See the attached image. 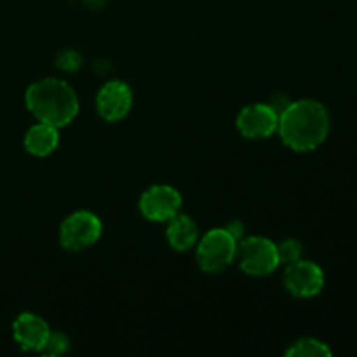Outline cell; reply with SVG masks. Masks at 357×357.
Wrapping results in <instances>:
<instances>
[{
	"mask_svg": "<svg viewBox=\"0 0 357 357\" xmlns=\"http://www.w3.org/2000/svg\"><path fill=\"white\" fill-rule=\"evenodd\" d=\"M286 356L289 357H328L331 356L330 347L316 338H302L295 342L291 347L286 351Z\"/></svg>",
	"mask_w": 357,
	"mask_h": 357,
	"instance_id": "13",
	"label": "cell"
},
{
	"mask_svg": "<svg viewBox=\"0 0 357 357\" xmlns=\"http://www.w3.org/2000/svg\"><path fill=\"white\" fill-rule=\"evenodd\" d=\"M59 143L58 128L45 122H38L24 136V149L35 157H45L56 150Z\"/></svg>",
	"mask_w": 357,
	"mask_h": 357,
	"instance_id": "11",
	"label": "cell"
},
{
	"mask_svg": "<svg viewBox=\"0 0 357 357\" xmlns=\"http://www.w3.org/2000/svg\"><path fill=\"white\" fill-rule=\"evenodd\" d=\"M42 351L49 356H61L68 351V338L63 333H49L47 342H45Z\"/></svg>",
	"mask_w": 357,
	"mask_h": 357,
	"instance_id": "16",
	"label": "cell"
},
{
	"mask_svg": "<svg viewBox=\"0 0 357 357\" xmlns=\"http://www.w3.org/2000/svg\"><path fill=\"white\" fill-rule=\"evenodd\" d=\"M26 107L40 122L54 128L70 124L79 114L77 94L65 80L42 79L26 91Z\"/></svg>",
	"mask_w": 357,
	"mask_h": 357,
	"instance_id": "2",
	"label": "cell"
},
{
	"mask_svg": "<svg viewBox=\"0 0 357 357\" xmlns=\"http://www.w3.org/2000/svg\"><path fill=\"white\" fill-rule=\"evenodd\" d=\"M101 222L94 213L75 211L61 223L59 239L65 250L80 251L93 246L101 236Z\"/></svg>",
	"mask_w": 357,
	"mask_h": 357,
	"instance_id": "5",
	"label": "cell"
},
{
	"mask_svg": "<svg viewBox=\"0 0 357 357\" xmlns=\"http://www.w3.org/2000/svg\"><path fill=\"white\" fill-rule=\"evenodd\" d=\"M279 115L271 105H248L237 115V129L244 138L264 139L278 131Z\"/></svg>",
	"mask_w": 357,
	"mask_h": 357,
	"instance_id": "7",
	"label": "cell"
},
{
	"mask_svg": "<svg viewBox=\"0 0 357 357\" xmlns=\"http://www.w3.org/2000/svg\"><path fill=\"white\" fill-rule=\"evenodd\" d=\"M241 268L255 278L272 274L279 267L278 246L267 237H248L237 243Z\"/></svg>",
	"mask_w": 357,
	"mask_h": 357,
	"instance_id": "4",
	"label": "cell"
},
{
	"mask_svg": "<svg viewBox=\"0 0 357 357\" xmlns=\"http://www.w3.org/2000/svg\"><path fill=\"white\" fill-rule=\"evenodd\" d=\"M225 229L229 230V232L232 234V236L236 237L237 241L243 239V236H244V225H243V223H241V222H232L229 227H225Z\"/></svg>",
	"mask_w": 357,
	"mask_h": 357,
	"instance_id": "17",
	"label": "cell"
},
{
	"mask_svg": "<svg viewBox=\"0 0 357 357\" xmlns=\"http://www.w3.org/2000/svg\"><path fill=\"white\" fill-rule=\"evenodd\" d=\"M181 208V195L169 185H153L143 192L139 209L150 222H169Z\"/></svg>",
	"mask_w": 357,
	"mask_h": 357,
	"instance_id": "6",
	"label": "cell"
},
{
	"mask_svg": "<svg viewBox=\"0 0 357 357\" xmlns=\"http://www.w3.org/2000/svg\"><path fill=\"white\" fill-rule=\"evenodd\" d=\"M98 112L108 122L124 119L132 105V93L129 86L121 80H110L100 89L96 96Z\"/></svg>",
	"mask_w": 357,
	"mask_h": 357,
	"instance_id": "9",
	"label": "cell"
},
{
	"mask_svg": "<svg viewBox=\"0 0 357 357\" xmlns=\"http://www.w3.org/2000/svg\"><path fill=\"white\" fill-rule=\"evenodd\" d=\"M82 65V56L73 49H65L56 56V66L63 72H77Z\"/></svg>",
	"mask_w": 357,
	"mask_h": 357,
	"instance_id": "15",
	"label": "cell"
},
{
	"mask_svg": "<svg viewBox=\"0 0 357 357\" xmlns=\"http://www.w3.org/2000/svg\"><path fill=\"white\" fill-rule=\"evenodd\" d=\"M49 330L47 323L35 314H21L13 324L14 340L24 349V351H42L47 342Z\"/></svg>",
	"mask_w": 357,
	"mask_h": 357,
	"instance_id": "10",
	"label": "cell"
},
{
	"mask_svg": "<svg viewBox=\"0 0 357 357\" xmlns=\"http://www.w3.org/2000/svg\"><path fill=\"white\" fill-rule=\"evenodd\" d=\"M284 286L291 295L300 296V298H310L323 289L324 274L319 265L307 260H298L286 267Z\"/></svg>",
	"mask_w": 357,
	"mask_h": 357,
	"instance_id": "8",
	"label": "cell"
},
{
	"mask_svg": "<svg viewBox=\"0 0 357 357\" xmlns=\"http://www.w3.org/2000/svg\"><path fill=\"white\" fill-rule=\"evenodd\" d=\"M237 243L227 229L209 230L197 246L199 267L209 274L225 271L237 257Z\"/></svg>",
	"mask_w": 357,
	"mask_h": 357,
	"instance_id": "3",
	"label": "cell"
},
{
	"mask_svg": "<svg viewBox=\"0 0 357 357\" xmlns=\"http://www.w3.org/2000/svg\"><path fill=\"white\" fill-rule=\"evenodd\" d=\"M303 248L300 241L296 239H284L281 244H278V255H279V264H284L286 267L295 261L302 260Z\"/></svg>",
	"mask_w": 357,
	"mask_h": 357,
	"instance_id": "14",
	"label": "cell"
},
{
	"mask_svg": "<svg viewBox=\"0 0 357 357\" xmlns=\"http://www.w3.org/2000/svg\"><path fill=\"white\" fill-rule=\"evenodd\" d=\"M167 241L176 251H188L197 243V225L185 215H174L167 225Z\"/></svg>",
	"mask_w": 357,
	"mask_h": 357,
	"instance_id": "12",
	"label": "cell"
},
{
	"mask_svg": "<svg viewBox=\"0 0 357 357\" xmlns=\"http://www.w3.org/2000/svg\"><path fill=\"white\" fill-rule=\"evenodd\" d=\"M278 132L284 145L295 152H310L326 139L330 114L319 101H291L279 115Z\"/></svg>",
	"mask_w": 357,
	"mask_h": 357,
	"instance_id": "1",
	"label": "cell"
}]
</instances>
